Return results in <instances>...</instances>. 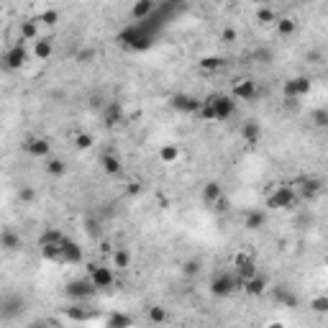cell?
I'll return each instance as SVG.
<instances>
[{
  "instance_id": "22",
  "label": "cell",
  "mask_w": 328,
  "mask_h": 328,
  "mask_svg": "<svg viewBox=\"0 0 328 328\" xmlns=\"http://www.w3.org/2000/svg\"><path fill=\"white\" fill-rule=\"evenodd\" d=\"M244 226H246L249 231H259V228L264 226V213H262V210H249L246 218H244Z\"/></svg>"
},
{
  "instance_id": "32",
  "label": "cell",
  "mask_w": 328,
  "mask_h": 328,
  "mask_svg": "<svg viewBox=\"0 0 328 328\" xmlns=\"http://www.w3.org/2000/svg\"><path fill=\"white\" fill-rule=\"evenodd\" d=\"M131 323H133V318H128V315H123V313H115V315H110V318L105 320L108 328H115V325H131Z\"/></svg>"
},
{
  "instance_id": "44",
  "label": "cell",
  "mask_w": 328,
  "mask_h": 328,
  "mask_svg": "<svg viewBox=\"0 0 328 328\" xmlns=\"http://www.w3.org/2000/svg\"><path fill=\"white\" fill-rule=\"evenodd\" d=\"M305 59H308V62H313V64H318V62H320V52H308V54H305Z\"/></svg>"
},
{
  "instance_id": "36",
  "label": "cell",
  "mask_w": 328,
  "mask_h": 328,
  "mask_svg": "<svg viewBox=\"0 0 328 328\" xmlns=\"http://www.w3.org/2000/svg\"><path fill=\"white\" fill-rule=\"evenodd\" d=\"M92 144H95V138H92L90 133H77V136H75V146H77V149H82V151H85V149H90Z\"/></svg>"
},
{
  "instance_id": "38",
  "label": "cell",
  "mask_w": 328,
  "mask_h": 328,
  "mask_svg": "<svg viewBox=\"0 0 328 328\" xmlns=\"http://www.w3.org/2000/svg\"><path fill=\"white\" fill-rule=\"evenodd\" d=\"M282 92H285V100H295V98H297V87H295V77H292V80H287V82L282 85Z\"/></svg>"
},
{
  "instance_id": "7",
  "label": "cell",
  "mask_w": 328,
  "mask_h": 328,
  "mask_svg": "<svg viewBox=\"0 0 328 328\" xmlns=\"http://www.w3.org/2000/svg\"><path fill=\"white\" fill-rule=\"evenodd\" d=\"M92 292H98V287L92 285V279H77L67 285V295L69 297H90Z\"/></svg>"
},
{
  "instance_id": "13",
  "label": "cell",
  "mask_w": 328,
  "mask_h": 328,
  "mask_svg": "<svg viewBox=\"0 0 328 328\" xmlns=\"http://www.w3.org/2000/svg\"><path fill=\"white\" fill-rule=\"evenodd\" d=\"M236 274H239V279L241 282H246V279H251L254 274H256V264H254V259L251 256H236Z\"/></svg>"
},
{
  "instance_id": "2",
  "label": "cell",
  "mask_w": 328,
  "mask_h": 328,
  "mask_svg": "<svg viewBox=\"0 0 328 328\" xmlns=\"http://www.w3.org/2000/svg\"><path fill=\"white\" fill-rule=\"evenodd\" d=\"M241 287H244V282L239 279V274L233 277V274L221 272V274H216L210 279V295H216V297H228V295H233Z\"/></svg>"
},
{
  "instance_id": "50",
  "label": "cell",
  "mask_w": 328,
  "mask_h": 328,
  "mask_svg": "<svg viewBox=\"0 0 328 328\" xmlns=\"http://www.w3.org/2000/svg\"><path fill=\"white\" fill-rule=\"evenodd\" d=\"M325 131H328V123H325Z\"/></svg>"
},
{
  "instance_id": "6",
  "label": "cell",
  "mask_w": 328,
  "mask_h": 328,
  "mask_svg": "<svg viewBox=\"0 0 328 328\" xmlns=\"http://www.w3.org/2000/svg\"><path fill=\"white\" fill-rule=\"evenodd\" d=\"M170 105H172L175 110H180V113H198L203 103H200L198 98H193V95L177 92V95H172V98H170Z\"/></svg>"
},
{
  "instance_id": "9",
  "label": "cell",
  "mask_w": 328,
  "mask_h": 328,
  "mask_svg": "<svg viewBox=\"0 0 328 328\" xmlns=\"http://www.w3.org/2000/svg\"><path fill=\"white\" fill-rule=\"evenodd\" d=\"M154 8H156V0H136L133 8H131V18L136 24H141V21H146L154 13Z\"/></svg>"
},
{
  "instance_id": "10",
  "label": "cell",
  "mask_w": 328,
  "mask_h": 328,
  "mask_svg": "<svg viewBox=\"0 0 328 328\" xmlns=\"http://www.w3.org/2000/svg\"><path fill=\"white\" fill-rule=\"evenodd\" d=\"M59 246H62V262H64V264H75V262H80V259H82V249H80L72 239H67V236H64Z\"/></svg>"
},
{
  "instance_id": "19",
  "label": "cell",
  "mask_w": 328,
  "mask_h": 328,
  "mask_svg": "<svg viewBox=\"0 0 328 328\" xmlns=\"http://www.w3.org/2000/svg\"><path fill=\"white\" fill-rule=\"evenodd\" d=\"M52 52H54V46H52L49 39H36V41H34V57H36V59L46 62V59L52 57Z\"/></svg>"
},
{
  "instance_id": "29",
  "label": "cell",
  "mask_w": 328,
  "mask_h": 328,
  "mask_svg": "<svg viewBox=\"0 0 328 328\" xmlns=\"http://www.w3.org/2000/svg\"><path fill=\"white\" fill-rule=\"evenodd\" d=\"M318 190H320V182H318V180H302V182H300V193H302V198H313Z\"/></svg>"
},
{
  "instance_id": "20",
  "label": "cell",
  "mask_w": 328,
  "mask_h": 328,
  "mask_svg": "<svg viewBox=\"0 0 328 328\" xmlns=\"http://www.w3.org/2000/svg\"><path fill=\"white\" fill-rule=\"evenodd\" d=\"M39 39V21H21V41Z\"/></svg>"
},
{
  "instance_id": "5",
  "label": "cell",
  "mask_w": 328,
  "mask_h": 328,
  "mask_svg": "<svg viewBox=\"0 0 328 328\" xmlns=\"http://www.w3.org/2000/svg\"><path fill=\"white\" fill-rule=\"evenodd\" d=\"M90 279H92V285H95L98 290H108V287H113L115 274H113V269H110V267L90 264Z\"/></svg>"
},
{
  "instance_id": "37",
  "label": "cell",
  "mask_w": 328,
  "mask_h": 328,
  "mask_svg": "<svg viewBox=\"0 0 328 328\" xmlns=\"http://www.w3.org/2000/svg\"><path fill=\"white\" fill-rule=\"evenodd\" d=\"M149 320L151 323H164V320H167V310H164V308H149Z\"/></svg>"
},
{
  "instance_id": "35",
  "label": "cell",
  "mask_w": 328,
  "mask_h": 328,
  "mask_svg": "<svg viewBox=\"0 0 328 328\" xmlns=\"http://www.w3.org/2000/svg\"><path fill=\"white\" fill-rule=\"evenodd\" d=\"M295 87H297V98H300V95H308L310 92L313 82H310V77H295Z\"/></svg>"
},
{
  "instance_id": "42",
  "label": "cell",
  "mask_w": 328,
  "mask_h": 328,
  "mask_svg": "<svg viewBox=\"0 0 328 328\" xmlns=\"http://www.w3.org/2000/svg\"><path fill=\"white\" fill-rule=\"evenodd\" d=\"M277 297H279L285 305H290V308H297V297H295L292 292H277Z\"/></svg>"
},
{
  "instance_id": "41",
  "label": "cell",
  "mask_w": 328,
  "mask_h": 328,
  "mask_svg": "<svg viewBox=\"0 0 328 328\" xmlns=\"http://www.w3.org/2000/svg\"><path fill=\"white\" fill-rule=\"evenodd\" d=\"M92 59H95V49H82V52H77V62L90 64Z\"/></svg>"
},
{
  "instance_id": "34",
  "label": "cell",
  "mask_w": 328,
  "mask_h": 328,
  "mask_svg": "<svg viewBox=\"0 0 328 328\" xmlns=\"http://www.w3.org/2000/svg\"><path fill=\"white\" fill-rule=\"evenodd\" d=\"M198 113H200V118H203V121H216V108H213L210 98L200 105V110H198Z\"/></svg>"
},
{
  "instance_id": "49",
  "label": "cell",
  "mask_w": 328,
  "mask_h": 328,
  "mask_svg": "<svg viewBox=\"0 0 328 328\" xmlns=\"http://www.w3.org/2000/svg\"><path fill=\"white\" fill-rule=\"evenodd\" d=\"M325 267H328V256H325Z\"/></svg>"
},
{
  "instance_id": "11",
  "label": "cell",
  "mask_w": 328,
  "mask_h": 328,
  "mask_svg": "<svg viewBox=\"0 0 328 328\" xmlns=\"http://www.w3.org/2000/svg\"><path fill=\"white\" fill-rule=\"evenodd\" d=\"M233 98L236 100H254L256 98V82L254 80H239L233 85Z\"/></svg>"
},
{
  "instance_id": "25",
  "label": "cell",
  "mask_w": 328,
  "mask_h": 328,
  "mask_svg": "<svg viewBox=\"0 0 328 328\" xmlns=\"http://www.w3.org/2000/svg\"><path fill=\"white\" fill-rule=\"evenodd\" d=\"M113 267H118V269L131 267V251L128 249H115L113 251Z\"/></svg>"
},
{
  "instance_id": "15",
  "label": "cell",
  "mask_w": 328,
  "mask_h": 328,
  "mask_svg": "<svg viewBox=\"0 0 328 328\" xmlns=\"http://www.w3.org/2000/svg\"><path fill=\"white\" fill-rule=\"evenodd\" d=\"M103 123H105V128H115L118 123H123V110H121L118 103H110L103 110Z\"/></svg>"
},
{
  "instance_id": "47",
  "label": "cell",
  "mask_w": 328,
  "mask_h": 328,
  "mask_svg": "<svg viewBox=\"0 0 328 328\" xmlns=\"http://www.w3.org/2000/svg\"><path fill=\"white\" fill-rule=\"evenodd\" d=\"M256 3H262V6H269V3H274V0H256Z\"/></svg>"
},
{
  "instance_id": "4",
  "label": "cell",
  "mask_w": 328,
  "mask_h": 328,
  "mask_svg": "<svg viewBox=\"0 0 328 328\" xmlns=\"http://www.w3.org/2000/svg\"><path fill=\"white\" fill-rule=\"evenodd\" d=\"M26 62H29V52H26L24 41H21V44H13V46L3 54V64H6V69H21Z\"/></svg>"
},
{
  "instance_id": "31",
  "label": "cell",
  "mask_w": 328,
  "mask_h": 328,
  "mask_svg": "<svg viewBox=\"0 0 328 328\" xmlns=\"http://www.w3.org/2000/svg\"><path fill=\"white\" fill-rule=\"evenodd\" d=\"M62 239H64V233L62 231H54V228H49L41 239H39V246H44V244H62Z\"/></svg>"
},
{
  "instance_id": "17",
  "label": "cell",
  "mask_w": 328,
  "mask_h": 328,
  "mask_svg": "<svg viewBox=\"0 0 328 328\" xmlns=\"http://www.w3.org/2000/svg\"><path fill=\"white\" fill-rule=\"evenodd\" d=\"M267 285H269V279H267V277H262V274L256 272L251 279H246V282H244V290H246L249 295H262V292H267Z\"/></svg>"
},
{
  "instance_id": "39",
  "label": "cell",
  "mask_w": 328,
  "mask_h": 328,
  "mask_svg": "<svg viewBox=\"0 0 328 328\" xmlns=\"http://www.w3.org/2000/svg\"><path fill=\"white\" fill-rule=\"evenodd\" d=\"M182 272H185L188 277H195V274L200 272V262H198V259H188V262L182 264Z\"/></svg>"
},
{
  "instance_id": "21",
  "label": "cell",
  "mask_w": 328,
  "mask_h": 328,
  "mask_svg": "<svg viewBox=\"0 0 328 328\" xmlns=\"http://www.w3.org/2000/svg\"><path fill=\"white\" fill-rule=\"evenodd\" d=\"M159 159H161L164 164H175V161L180 159V149H177L175 144H164V146L159 149Z\"/></svg>"
},
{
  "instance_id": "8",
  "label": "cell",
  "mask_w": 328,
  "mask_h": 328,
  "mask_svg": "<svg viewBox=\"0 0 328 328\" xmlns=\"http://www.w3.org/2000/svg\"><path fill=\"white\" fill-rule=\"evenodd\" d=\"M100 167H103V172H105V175L115 177V175H121V170H123V161H121V156H118V154L105 151V154L100 156Z\"/></svg>"
},
{
  "instance_id": "26",
  "label": "cell",
  "mask_w": 328,
  "mask_h": 328,
  "mask_svg": "<svg viewBox=\"0 0 328 328\" xmlns=\"http://www.w3.org/2000/svg\"><path fill=\"white\" fill-rule=\"evenodd\" d=\"M256 21L264 24V26H267V24H277V13H274L269 6H262V8L256 11Z\"/></svg>"
},
{
  "instance_id": "14",
  "label": "cell",
  "mask_w": 328,
  "mask_h": 328,
  "mask_svg": "<svg viewBox=\"0 0 328 328\" xmlns=\"http://www.w3.org/2000/svg\"><path fill=\"white\" fill-rule=\"evenodd\" d=\"M241 138H244L249 146L259 144V138H262V126H259L256 121H244V126H241Z\"/></svg>"
},
{
  "instance_id": "1",
  "label": "cell",
  "mask_w": 328,
  "mask_h": 328,
  "mask_svg": "<svg viewBox=\"0 0 328 328\" xmlns=\"http://www.w3.org/2000/svg\"><path fill=\"white\" fill-rule=\"evenodd\" d=\"M295 203H297V195H295L292 185H279L267 198V208L269 210H290V208H295Z\"/></svg>"
},
{
  "instance_id": "18",
  "label": "cell",
  "mask_w": 328,
  "mask_h": 328,
  "mask_svg": "<svg viewBox=\"0 0 328 328\" xmlns=\"http://www.w3.org/2000/svg\"><path fill=\"white\" fill-rule=\"evenodd\" d=\"M0 246H3L6 251H18V249H21V236L13 233L11 228H6L3 236H0Z\"/></svg>"
},
{
  "instance_id": "43",
  "label": "cell",
  "mask_w": 328,
  "mask_h": 328,
  "mask_svg": "<svg viewBox=\"0 0 328 328\" xmlns=\"http://www.w3.org/2000/svg\"><path fill=\"white\" fill-rule=\"evenodd\" d=\"M221 39H223L226 44H233V41L239 39V34H236V29H223V31H221Z\"/></svg>"
},
{
  "instance_id": "33",
  "label": "cell",
  "mask_w": 328,
  "mask_h": 328,
  "mask_svg": "<svg viewBox=\"0 0 328 328\" xmlns=\"http://www.w3.org/2000/svg\"><path fill=\"white\" fill-rule=\"evenodd\" d=\"M310 310L313 313H328V295H318L310 300Z\"/></svg>"
},
{
  "instance_id": "28",
  "label": "cell",
  "mask_w": 328,
  "mask_h": 328,
  "mask_svg": "<svg viewBox=\"0 0 328 328\" xmlns=\"http://www.w3.org/2000/svg\"><path fill=\"white\" fill-rule=\"evenodd\" d=\"M223 67V59L221 57H203L200 59V69L203 72H213V69H221Z\"/></svg>"
},
{
  "instance_id": "24",
  "label": "cell",
  "mask_w": 328,
  "mask_h": 328,
  "mask_svg": "<svg viewBox=\"0 0 328 328\" xmlns=\"http://www.w3.org/2000/svg\"><path fill=\"white\" fill-rule=\"evenodd\" d=\"M295 31H297V24L292 18H287V16L285 18H277V34L279 36H292Z\"/></svg>"
},
{
  "instance_id": "46",
  "label": "cell",
  "mask_w": 328,
  "mask_h": 328,
  "mask_svg": "<svg viewBox=\"0 0 328 328\" xmlns=\"http://www.w3.org/2000/svg\"><path fill=\"white\" fill-rule=\"evenodd\" d=\"M164 3H170V6H177V3H182V0H164Z\"/></svg>"
},
{
  "instance_id": "30",
  "label": "cell",
  "mask_w": 328,
  "mask_h": 328,
  "mask_svg": "<svg viewBox=\"0 0 328 328\" xmlns=\"http://www.w3.org/2000/svg\"><path fill=\"white\" fill-rule=\"evenodd\" d=\"M310 123H313L315 128H325V123H328V110H325V108L313 110V113H310Z\"/></svg>"
},
{
  "instance_id": "27",
  "label": "cell",
  "mask_w": 328,
  "mask_h": 328,
  "mask_svg": "<svg viewBox=\"0 0 328 328\" xmlns=\"http://www.w3.org/2000/svg\"><path fill=\"white\" fill-rule=\"evenodd\" d=\"M41 26H57V21H59V11H54V8H49V11H41V16L36 18Z\"/></svg>"
},
{
  "instance_id": "40",
  "label": "cell",
  "mask_w": 328,
  "mask_h": 328,
  "mask_svg": "<svg viewBox=\"0 0 328 328\" xmlns=\"http://www.w3.org/2000/svg\"><path fill=\"white\" fill-rule=\"evenodd\" d=\"M18 198H21V203H34V200H36V193H34V188L24 185V188L18 190Z\"/></svg>"
},
{
  "instance_id": "23",
  "label": "cell",
  "mask_w": 328,
  "mask_h": 328,
  "mask_svg": "<svg viewBox=\"0 0 328 328\" xmlns=\"http://www.w3.org/2000/svg\"><path fill=\"white\" fill-rule=\"evenodd\" d=\"M46 172H49L52 177H62V175L67 172V167H64V161H62V159L49 156V159H46Z\"/></svg>"
},
{
  "instance_id": "48",
  "label": "cell",
  "mask_w": 328,
  "mask_h": 328,
  "mask_svg": "<svg viewBox=\"0 0 328 328\" xmlns=\"http://www.w3.org/2000/svg\"><path fill=\"white\" fill-rule=\"evenodd\" d=\"M216 3H226V0H216Z\"/></svg>"
},
{
  "instance_id": "3",
  "label": "cell",
  "mask_w": 328,
  "mask_h": 328,
  "mask_svg": "<svg viewBox=\"0 0 328 328\" xmlns=\"http://www.w3.org/2000/svg\"><path fill=\"white\" fill-rule=\"evenodd\" d=\"M210 103L216 108V121H228L236 113V98L233 95H213Z\"/></svg>"
},
{
  "instance_id": "12",
  "label": "cell",
  "mask_w": 328,
  "mask_h": 328,
  "mask_svg": "<svg viewBox=\"0 0 328 328\" xmlns=\"http://www.w3.org/2000/svg\"><path fill=\"white\" fill-rule=\"evenodd\" d=\"M24 149H26L31 156H36V159H46L49 151H52V144H49L46 138H31V141L24 144Z\"/></svg>"
},
{
  "instance_id": "16",
  "label": "cell",
  "mask_w": 328,
  "mask_h": 328,
  "mask_svg": "<svg viewBox=\"0 0 328 328\" xmlns=\"http://www.w3.org/2000/svg\"><path fill=\"white\" fill-rule=\"evenodd\" d=\"M221 198H223V188H221V182H216V180L205 182V188H203V200H205L208 205H216Z\"/></svg>"
},
{
  "instance_id": "45",
  "label": "cell",
  "mask_w": 328,
  "mask_h": 328,
  "mask_svg": "<svg viewBox=\"0 0 328 328\" xmlns=\"http://www.w3.org/2000/svg\"><path fill=\"white\" fill-rule=\"evenodd\" d=\"M128 193L136 195V193H138V182H131V185H128Z\"/></svg>"
}]
</instances>
